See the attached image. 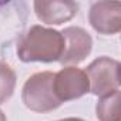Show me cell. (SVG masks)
<instances>
[{
  "mask_svg": "<svg viewBox=\"0 0 121 121\" xmlns=\"http://www.w3.org/2000/svg\"><path fill=\"white\" fill-rule=\"evenodd\" d=\"M58 121H86L83 118H74V117H70V118H64V120H58Z\"/></svg>",
  "mask_w": 121,
  "mask_h": 121,
  "instance_id": "30bf717a",
  "label": "cell"
},
{
  "mask_svg": "<svg viewBox=\"0 0 121 121\" xmlns=\"http://www.w3.org/2000/svg\"><path fill=\"white\" fill-rule=\"evenodd\" d=\"M64 51L61 31L34 24L17 40L16 53L23 63H53L58 61Z\"/></svg>",
  "mask_w": 121,
  "mask_h": 121,
  "instance_id": "6da1fadb",
  "label": "cell"
},
{
  "mask_svg": "<svg viewBox=\"0 0 121 121\" xmlns=\"http://www.w3.org/2000/svg\"><path fill=\"white\" fill-rule=\"evenodd\" d=\"M61 34L64 37V51L58 61L63 66H77L90 56L93 39L83 27L70 26L66 27Z\"/></svg>",
  "mask_w": 121,
  "mask_h": 121,
  "instance_id": "5b68a950",
  "label": "cell"
},
{
  "mask_svg": "<svg viewBox=\"0 0 121 121\" xmlns=\"http://www.w3.org/2000/svg\"><path fill=\"white\" fill-rule=\"evenodd\" d=\"M91 27L105 36L117 34L121 30V3L120 2H95L88 12Z\"/></svg>",
  "mask_w": 121,
  "mask_h": 121,
  "instance_id": "8992f818",
  "label": "cell"
},
{
  "mask_svg": "<svg viewBox=\"0 0 121 121\" xmlns=\"http://www.w3.org/2000/svg\"><path fill=\"white\" fill-rule=\"evenodd\" d=\"M16 73L4 61L0 60V104L7 101L16 88Z\"/></svg>",
  "mask_w": 121,
  "mask_h": 121,
  "instance_id": "9c48e42d",
  "label": "cell"
},
{
  "mask_svg": "<svg viewBox=\"0 0 121 121\" xmlns=\"http://www.w3.org/2000/svg\"><path fill=\"white\" fill-rule=\"evenodd\" d=\"M33 7L37 19L51 26H60L71 20L78 12V4L69 0H51V2L37 0L33 3Z\"/></svg>",
  "mask_w": 121,
  "mask_h": 121,
  "instance_id": "52a82bcc",
  "label": "cell"
},
{
  "mask_svg": "<svg viewBox=\"0 0 121 121\" xmlns=\"http://www.w3.org/2000/svg\"><path fill=\"white\" fill-rule=\"evenodd\" d=\"M120 103H121L120 90H115L114 93L101 97L95 105V114L98 121H121Z\"/></svg>",
  "mask_w": 121,
  "mask_h": 121,
  "instance_id": "ba28073f",
  "label": "cell"
},
{
  "mask_svg": "<svg viewBox=\"0 0 121 121\" xmlns=\"http://www.w3.org/2000/svg\"><path fill=\"white\" fill-rule=\"evenodd\" d=\"M54 73L41 71L30 76L22 90L23 104L34 112H50L57 110L61 103L53 87Z\"/></svg>",
  "mask_w": 121,
  "mask_h": 121,
  "instance_id": "7a4b0ae2",
  "label": "cell"
},
{
  "mask_svg": "<svg viewBox=\"0 0 121 121\" xmlns=\"http://www.w3.org/2000/svg\"><path fill=\"white\" fill-rule=\"evenodd\" d=\"M0 121H7V120H6V115H4V112H3L2 110H0Z\"/></svg>",
  "mask_w": 121,
  "mask_h": 121,
  "instance_id": "8fae6325",
  "label": "cell"
},
{
  "mask_svg": "<svg viewBox=\"0 0 121 121\" xmlns=\"http://www.w3.org/2000/svg\"><path fill=\"white\" fill-rule=\"evenodd\" d=\"M120 61L107 56L98 57L86 69L90 83V93L98 97L120 90Z\"/></svg>",
  "mask_w": 121,
  "mask_h": 121,
  "instance_id": "3957f363",
  "label": "cell"
},
{
  "mask_svg": "<svg viewBox=\"0 0 121 121\" xmlns=\"http://www.w3.org/2000/svg\"><path fill=\"white\" fill-rule=\"evenodd\" d=\"M54 93L60 103L77 100L90 91V83L84 70L76 66H66L58 73H54Z\"/></svg>",
  "mask_w": 121,
  "mask_h": 121,
  "instance_id": "277c9868",
  "label": "cell"
}]
</instances>
